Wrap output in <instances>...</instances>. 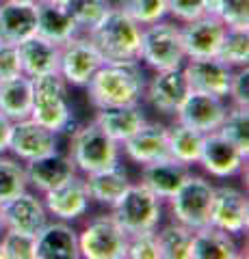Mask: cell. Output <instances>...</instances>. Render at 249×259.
Here are the masks:
<instances>
[{
  "label": "cell",
  "instance_id": "16",
  "mask_svg": "<svg viewBox=\"0 0 249 259\" xmlns=\"http://www.w3.org/2000/svg\"><path fill=\"white\" fill-rule=\"evenodd\" d=\"M232 71L234 69L223 65L217 56H210V59H187L182 65V74L187 78L191 91L221 97V100H228Z\"/></svg>",
  "mask_w": 249,
  "mask_h": 259
},
{
  "label": "cell",
  "instance_id": "15",
  "mask_svg": "<svg viewBox=\"0 0 249 259\" xmlns=\"http://www.w3.org/2000/svg\"><path fill=\"white\" fill-rule=\"evenodd\" d=\"M57 149H59V134H54L52 130L44 127L30 117L13 121L9 147H7V153H11L13 158H18L20 162H28Z\"/></svg>",
  "mask_w": 249,
  "mask_h": 259
},
{
  "label": "cell",
  "instance_id": "33",
  "mask_svg": "<svg viewBox=\"0 0 249 259\" xmlns=\"http://www.w3.org/2000/svg\"><path fill=\"white\" fill-rule=\"evenodd\" d=\"M24 190H28L24 162L13 158L11 153H0V203L18 197Z\"/></svg>",
  "mask_w": 249,
  "mask_h": 259
},
{
  "label": "cell",
  "instance_id": "46",
  "mask_svg": "<svg viewBox=\"0 0 249 259\" xmlns=\"http://www.w3.org/2000/svg\"><path fill=\"white\" fill-rule=\"evenodd\" d=\"M3 3H20V5H35L37 0H3Z\"/></svg>",
  "mask_w": 249,
  "mask_h": 259
},
{
  "label": "cell",
  "instance_id": "3",
  "mask_svg": "<svg viewBox=\"0 0 249 259\" xmlns=\"http://www.w3.org/2000/svg\"><path fill=\"white\" fill-rule=\"evenodd\" d=\"M33 80V108L30 119L52 130L54 134H69L74 130V112L69 104V84L61 78L59 71L54 74L35 76Z\"/></svg>",
  "mask_w": 249,
  "mask_h": 259
},
{
  "label": "cell",
  "instance_id": "17",
  "mask_svg": "<svg viewBox=\"0 0 249 259\" xmlns=\"http://www.w3.org/2000/svg\"><path fill=\"white\" fill-rule=\"evenodd\" d=\"M226 112H228V100L191 91L187 100L182 102V106L178 108V112L173 115V121L189 125L202 134H210L219 130L223 119H226Z\"/></svg>",
  "mask_w": 249,
  "mask_h": 259
},
{
  "label": "cell",
  "instance_id": "11",
  "mask_svg": "<svg viewBox=\"0 0 249 259\" xmlns=\"http://www.w3.org/2000/svg\"><path fill=\"white\" fill-rule=\"evenodd\" d=\"M197 164L202 166V171L208 177L228 182L243 173L247 156L238 147H234L228 139H223L219 132H210L204 134L202 153H199Z\"/></svg>",
  "mask_w": 249,
  "mask_h": 259
},
{
  "label": "cell",
  "instance_id": "5",
  "mask_svg": "<svg viewBox=\"0 0 249 259\" xmlns=\"http://www.w3.org/2000/svg\"><path fill=\"white\" fill-rule=\"evenodd\" d=\"M139 61L143 67H148L152 71L182 67L184 61H187V52H184V46H182L180 24L165 18L143 26Z\"/></svg>",
  "mask_w": 249,
  "mask_h": 259
},
{
  "label": "cell",
  "instance_id": "30",
  "mask_svg": "<svg viewBox=\"0 0 249 259\" xmlns=\"http://www.w3.org/2000/svg\"><path fill=\"white\" fill-rule=\"evenodd\" d=\"M167 136H169V156L189 168L195 166L199 160V153H202L204 134L184 123L173 121V125L167 127Z\"/></svg>",
  "mask_w": 249,
  "mask_h": 259
},
{
  "label": "cell",
  "instance_id": "7",
  "mask_svg": "<svg viewBox=\"0 0 249 259\" xmlns=\"http://www.w3.org/2000/svg\"><path fill=\"white\" fill-rule=\"evenodd\" d=\"M111 212L128 236H134V233L158 229L165 214V201L136 182L128 186V190L122 194V199Z\"/></svg>",
  "mask_w": 249,
  "mask_h": 259
},
{
  "label": "cell",
  "instance_id": "48",
  "mask_svg": "<svg viewBox=\"0 0 249 259\" xmlns=\"http://www.w3.org/2000/svg\"><path fill=\"white\" fill-rule=\"evenodd\" d=\"M0 233H3V221H0Z\"/></svg>",
  "mask_w": 249,
  "mask_h": 259
},
{
  "label": "cell",
  "instance_id": "40",
  "mask_svg": "<svg viewBox=\"0 0 249 259\" xmlns=\"http://www.w3.org/2000/svg\"><path fill=\"white\" fill-rule=\"evenodd\" d=\"M204 15V5L202 0H167V18L187 24Z\"/></svg>",
  "mask_w": 249,
  "mask_h": 259
},
{
  "label": "cell",
  "instance_id": "38",
  "mask_svg": "<svg viewBox=\"0 0 249 259\" xmlns=\"http://www.w3.org/2000/svg\"><path fill=\"white\" fill-rule=\"evenodd\" d=\"M126 259H160L156 231H146V233L128 236Z\"/></svg>",
  "mask_w": 249,
  "mask_h": 259
},
{
  "label": "cell",
  "instance_id": "27",
  "mask_svg": "<svg viewBox=\"0 0 249 259\" xmlns=\"http://www.w3.org/2000/svg\"><path fill=\"white\" fill-rule=\"evenodd\" d=\"M18 48L20 54V65H22V74L28 78L44 76V74H54L59 71V46L48 41V39L33 35Z\"/></svg>",
  "mask_w": 249,
  "mask_h": 259
},
{
  "label": "cell",
  "instance_id": "23",
  "mask_svg": "<svg viewBox=\"0 0 249 259\" xmlns=\"http://www.w3.org/2000/svg\"><path fill=\"white\" fill-rule=\"evenodd\" d=\"M83 177H85L87 190H89L91 203H98L106 209H113L117 201L122 199V194L128 190V186L132 184L130 175H128L122 162L109 168H102V171L87 173Z\"/></svg>",
  "mask_w": 249,
  "mask_h": 259
},
{
  "label": "cell",
  "instance_id": "29",
  "mask_svg": "<svg viewBox=\"0 0 249 259\" xmlns=\"http://www.w3.org/2000/svg\"><path fill=\"white\" fill-rule=\"evenodd\" d=\"M33 108V80L28 76H15L0 82V112L11 119H28Z\"/></svg>",
  "mask_w": 249,
  "mask_h": 259
},
{
  "label": "cell",
  "instance_id": "39",
  "mask_svg": "<svg viewBox=\"0 0 249 259\" xmlns=\"http://www.w3.org/2000/svg\"><path fill=\"white\" fill-rule=\"evenodd\" d=\"M219 18L228 28L249 30V0H223Z\"/></svg>",
  "mask_w": 249,
  "mask_h": 259
},
{
  "label": "cell",
  "instance_id": "43",
  "mask_svg": "<svg viewBox=\"0 0 249 259\" xmlns=\"http://www.w3.org/2000/svg\"><path fill=\"white\" fill-rule=\"evenodd\" d=\"M11 125H13V121L7 119L3 112H0V153H7V147H9Z\"/></svg>",
  "mask_w": 249,
  "mask_h": 259
},
{
  "label": "cell",
  "instance_id": "47",
  "mask_svg": "<svg viewBox=\"0 0 249 259\" xmlns=\"http://www.w3.org/2000/svg\"><path fill=\"white\" fill-rule=\"evenodd\" d=\"M0 259H5V253H3V246H0Z\"/></svg>",
  "mask_w": 249,
  "mask_h": 259
},
{
  "label": "cell",
  "instance_id": "49",
  "mask_svg": "<svg viewBox=\"0 0 249 259\" xmlns=\"http://www.w3.org/2000/svg\"><path fill=\"white\" fill-rule=\"evenodd\" d=\"M0 3H3V0H0Z\"/></svg>",
  "mask_w": 249,
  "mask_h": 259
},
{
  "label": "cell",
  "instance_id": "4",
  "mask_svg": "<svg viewBox=\"0 0 249 259\" xmlns=\"http://www.w3.org/2000/svg\"><path fill=\"white\" fill-rule=\"evenodd\" d=\"M67 156L76 164L80 175L102 171L122 162V145L106 136L102 130L89 121L69 132Z\"/></svg>",
  "mask_w": 249,
  "mask_h": 259
},
{
  "label": "cell",
  "instance_id": "10",
  "mask_svg": "<svg viewBox=\"0 0 249 259\" xmlns=\"http://www.w3.org/2000/svg\"><path fill=\"white\" fill-rule=\"evenodd\" d=\"M210 225L217 229L243 238L249 231V199L236 186L221 184L215 186V197L210 207Z\"/></svg>",
  "mask_w": 249,
  "mask_h": 259
},
{
  "label": "cell",
  "instance_id": "45",
  "mask_svg": "<svg viewBox=\"0 0 249 259\" xmlns=\"http://www.w3.org/2000/svg\"><path fill=\"white\" fill-rule=\"evenodd\" d=\"M48 3H54V5H61V7H65V9L69 11L72 7H74L76 3H80V0H48Z\"/></svg>",
  "mask_w": 249,
  "mask_h": 259
},
{
  "label": "cell",
  "instance_id": "25",
  "mask_svg": "<svg viewBox=\"0 0 249 259\" xmlns=\"http://www.w3.org/2000/svg\"><path fill=\"white\" fill-rule=\"evenodd\" d=\"M35 9H37V32L35 35L48 39V41L61 46L80 32L74 15H72L65 7L48 3V0H37Z\"/></svg>",
  "mask_w": 249,
  "mask_h": 259
},
{
  "label": "cell",
  "instance_id": "21",
  "mask_svg": "<svg viewBox=\"0 0 249 259\" xmlns=\"http://www.w3.org/2000/svg\"><path fill=\"white\" fill-rule=\"evenodd\" d=\"M37 259H78V229L74 223L50 218L35 236Z\"/></svg>",
  "mask_w": 249,
  "mask_h": 259
},
{
  "label": "cell",
  "instance_id": "1",
  "mask_svg": "<svg viewBox=\"0 0 249 259\" xmlns=\"http://www.w3.org/2000/svg\"><path fill=\"white\" fill-rule=\"evenodd\" d=\"M146 67L141 61L102 63L83 89L95 110L141 104L146 89Z\"/></svg>",
  "mask_w": 249,
  "mask_h": 259
},
{
  "label": "cell",
  "instance_id": "34",
  "mask_svg": "<svg viewBox=\"0 0 249 259\" xmlns=\"http://www.w3.org/2000/svg\"><path fill=\"white\" fill-rule=\"evenodd\" d=\"M217 132L249 158V108L230 106L228 104L226 119H223V123L219 125Z\"/></svg>",
  "mask_w": 249,
  "mask_h": 259
},
{
  "label": "cell",
  "instance_id": "14",
  "mask_svg": "<svg viewBox=\"0 0 249 259\" xmlns=\"http://www.w3.org/2000/svg\"><path fill=\"white\" fill-rule=\"evenodd\" d=\"M42 199H44V205L48 209V214H50V218L65 221V223L83 221L91 207L89 190H87L85 177L80 173H76L72 180L57 186V188L44 192Z\"/></svg>",
  "mask_w": 249,
  "mask_h": 259
},
{
  "label": "cell",
  "instance_id": "19",
  "mask_svg": "<svg viewBox=\"0 0 249 259\" xmlns=\"http://www.w3.org/2000/svg\"><path fill=\"white\" fill-rule=\"evenodd\" d=\"M24 171H26L28 188L39 194L65 184L78 173L72 158L59 149L52 153H46V156H39L35 160L24 162Z\"/></svg>",
  "mask_w": 249,
  "mask_h": 259
},
{
  "label": "cell",
  "instance_id": "41",
  "mask_svg": "<svg viewBox=\"0 0 249 259\" xmlns=\"http://www.w3.org/2000/svg\"><path fill=\"white\" fill-rule=\"evenodd\" d=\"M230 106L249 108V65L247 67H238L232 71V82L228 93Z\"/></svg>",
  "mask_w": 249,
  "mask_h": 259
},
{
  "label": "cell",
  "instance_id": "22",
  "mask_svg": "<svg viewBox=\"0 0 249 259\" xmlns=\"http://www.w3.org/2000/svg\"><path fill=\"white\" fill-rule=\"evenodd\" d=\"M93 123L98 125L106 136L122 145L126 139H130L134 132L148 123L146 110L141 104H130V106H115V108H100L95 110Z\"/></svg>",
  "mask_w": 249,
  "mask_h": 259
},
{
  "label": "cell",
  "instance_id": "8",
  "mask_svg": "<svg viewBox=\"0 0 249 259\" xmlns=\"http://www.w3.org/2000/svg\"><path fill=\"white\" fill-rule=\"evenodd\" d=\"M128 233L113 212L89 218L78 229V253L83 259H126Z\"/></svg>",
  "mask_w": 249,
  "mask_h": 259
},
{
  "label": "cell",
  "instance_id": "12",
  "mask_svg": "<svg viewBox=\"0 0 249 259\" xmlns=\"http://www.w3.org/2000/svg\"><path fill=\"white\" fill-rule=\"evenodd\" d=\"M0 221L3 231H20L37 236L39 229L50 221V214L44 205L42 194L35 190H24L5 203H0Z\"/></svg>",
  "mask_w": 249,
  "mask_h": 259
},
{
  "label": "cell",
  "instance_id": "42",
  "mask_svg": "<svg viewBox=\"0 0 249 259\" xmlns=\"http://www.w3.org/2000/svg\"><path fill=\"white\" fill-rule=\"evenodd\" d=\"M22 74V65H20V54L15 46L0 44V82L9 78H15Z\"/></svg>",
  "mask_w": 249,
  "mask_h": 259
},
{
  "label": "cell",
  "instance_id": "20",
  "mask_svg": "<svg viewBox=\"0 0 249 259\" xmlns=\"http://www.w3.org/2000/svg\"><path fill=\"white\" fill-rule=\"evenodd\" d=\"M122 153L134 162V164H150V162L167 160L169 156V136H167V125L152 123L148 121L139 132H134L130 139L122 143Z\"/></svg>",
  "mask_w": 249,
  "mask_h": 259
},
{
  "label": "cell",
  "instance_id": "13",
  "mask_svg": "<svg viewBox=\"0 0 249 259\" xmlns=\"http://www.w3.org/2000/svg\"><path fill=\"white\" fill-rule=\"evenodd\" d=\"M189 93H191V89L187 84V78L182 74V67L163 69V71H154L152 78L146 80L141 102H146L158 115L173 117Z\"/></svg>",
  "mask_w": 249,
  "mask_h": 259
},
{
  "label": "cell",
  "instance_id": "28",
  "mask_svg": "<svg viewBox=\"0 0 249 259\" xmlns=\"http://www.w3.org/2000/svg\"><path fill=\"white\" fill-rule=\"evenodd\" d=\"M243 257L240 246L232 233L206 225L195 229L191 244V259H238Z\"/></svg>",
  "mask_w": 249,
  "mask_h": 259
},
{
  "label": "cell",
  "instance_id": "37",
  "mask_svg": "<svg viewBox=\"0 0 249 259\" xmlns=\"http://www.w3.org/2000/svg\"><path fill=\"white\" fill-rule=\"evenodd\" d=\"M111 7H113V0H80L72 7L69 13L74 15L80 32H89L106 15Z\"/></svg>",
  "mask_w": 249,
  "mask_h": 259
},
{
  "label": "cell",
  "instance_id": "36",
  "mask_svg": "<svg viewBox=\"0 0 249 259\" xmlns=\"http://www.w3.org/2000/svg\"><path fill=\"white\" fill-rule=\"evenodd\" d=\"M0 246L5 259H37L35 236L20 231H3L0 233Z\"/></svg>",
  "mask_w": 249,
  "mask_h": 259
},
{
  "label": "cell",
  "instance_id": "31",
  "mask_svg": "<svg viewBox=\"0 0 249 259\" xmlns=\"http://www.w3.org/2000/svg\"><path fill=\"white\" fill-rule=\"evenodd\" d=\"M191 227L178 221H169L167 225L160 223L156 229V240L160 248V259H191V244H193Z\"/></svg>",
  "mask_w": 249,
  "mask_h": 259
},
{
  "label": "cell",
  "instance_id": "24",
  "mask_svg": "<svg viewBox=\"0 0 249 259\" xmlns=\"http://www.w3.org/2000/svg\"><path fill=\"white\" fill-rule=\"evenodd\" d=\"M189 173H191L189 166L175 162L173 158H167V160L143 164L141 175H139V184L146 186L150 192H154L158 199L167 201L169 197H173V192L182 186V182L187 180Z\"/></svg>",
  "mask_w": 249,
  "mask_h": 259
},
{
  "label": "cell",
  "instance_id": "44",
  "mask_svg": "<svg viewBox=\"0 0 249 259\" xmlns=\"http://www.w3.org/2000/svg\"><path fill=\"white\" fill-rule=\"evenodd\" d=\"M204 5V13L208 15H219L221 13V7H223V0H202Z\"/></svg>",
  "mask_w": 249,
  "mask_h": 259
},
{
  "label": "cell",
  "instance_id": "2",
  "mask_svg": "<svg viewBox=\"0 0 249 259\" xmlns=\"http://www.w3.org/2000/svg\"><path fill=\"white\" fill-rule=\"evenodd\" d=\"M141 28V24H136L126 11L113 5L106 15L87 32V37L98 48L104 63L139 61Z\"/></svg>",
  "mask_w": 249,
  "mask_h": 259
},
{
  "label": "cell",
  "instance_id": "35",
  "mask_svg": "<svg viewBox=\"0 0 249 259\" xmlns=\"http://www.w3.org/2000/svg\"><path fill=\"white\" fill-rule=\"evenodd\" d=\"M113 5L126 11L141 26L167 18V0H115Z\"/></svg>",
  "mask_w": 249,
  "mask_h": 259
},
{
  "label": "cell",
  "instance_id": "26",
  "mask_svg": "<svg viewBox=\"0 0 249 259\" xmlns=\"http://www.w3.org/2000/svg\"><path fill=\"white\" fill-rule=\"evenodd\" d=\"M37 32L35 5L0 3V44L20 46Z\"/></svg>",
  "mask_w": 249,
  "mask_h": 259
},
{
  "label": "cell",
  "instance_id": "9",
  "mask_svg": "<svg viewBox=\"0 0 249 259\" xmlns=\"http://www.w3.org/2000/svg\"><path fill=\"white\" fill-rule=\"evenodd\" d=\"M102 63V54L91 44L87 32H78L69 41L59 46V74L74 89H83L89 82V78Z\"/></svg>",
  "mask_w": 249,
  "mask_h": 259
},
{
  "label": "cell",
  "instance_id": "6",
  "mask_svg": "<svg viewBox=\"0 0 249 259\" xmlns=\"http://www.w3.org/2000/svg\"><path fill=\"white\" fill-rule=\"evenodd\" d=\"M215 197V184L204 175L189 173L173 197L165 201L169 207L171 221L191 227L193 231L210 225V207Z\"/></svg>",
  "mask_w": 249,
  "mask_h": 259
},
{
  "label": "cell",
  "instance_id": "18",
  "mask_svg": "<svg viewBox=\"0 0 249 259\" xmlns=\"http://www.w3.org/2000/svg\"><path fill=\"white\" fill-rule=\"evenodd\" d=\"M226 24L219 15L204 13L202 18L180 24L182 46L187 52V59H210L217 56V50L221 46V39L226 35Z\"/></svg>",
  "mask_w": 249,
  "mask_h": 259
},
{
  "label": "cell",
  "instance_id": "32",
  "mask_svg": "<svg viewBox=\"0 0 249 259\" xmlns=\"http://www.w3.org/2000/svg\"><path fill=\"white\" fill-rule=\"evenodd\" d=\"M217 59L232 69L249 65V30L247 28H226Z\"/></svg>",
  "mask_w": 249,
  "mask_h": 259
}]
</instances>
